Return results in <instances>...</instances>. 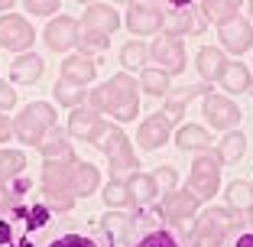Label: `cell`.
<instances>
[{"instance_id":"6da1fadb","label":"cell","mask_w":253,"mask_h":247,"mask_svg":"<svg viewBox=\"0 0 253 247\" xmlns=\"http://www.w3.org/2000/svg\"><path fill=\"white\" fill-rule=\"evenodd\" d=\"M49 228V205H13L0 215V247H39Z\"/></svg>"},{"instance_id":"7a4b0ae2","label":"cell","mask_w":253,"mask_h":247,"mask_svg":"<svg viewBox=\"0 0 253 247\" xmlns=\"http://www.w3.org/2000/svg\"><path fill=\"white\" fill-rule=\"evenodd\" d=\"M88 101H91V111H97V114L107 111L114 120H133L136 111H140V85L126 72H120L107 85L88 91Z\"/></svg>"},{"instance_id":"3957f363","label":"cell","mask_w":253,"mask_h":247,"mask_svg":"<svg viewBox=\"0 0 253 247\" xmlns=\"http://www.w3.org/2000/svg\"><path fill=\"white\" fill-rule=\"evenodd\" d=\"M75 156L68 159H45L42 163V186H45V205L55 211H68L75 205V195L68 192V182H72L75 172Z\"/></svg>"},{"instance_id":"277c9868","label":"cell","mask_w":253,"mask_h":247,"mask_svg":"<svg viewBox=\"0 0 253 247\" xmlns=\"http://www.w3.org/2000/svg\"><path fill=\"white\" fill-rule=\"evenodd\" d=\"M55 127V107L45 101H33L20 111V117L13 120V134L20 137L26 147H39L42 137Z\"/></svg>"},{"instance_id":"5b68a950","label":"cell","mask_w":253,"mask_h":247,"mask_svg":"<svg viewBox=\"0 0 253 247\" xmlns=\"http://www.w3.org/2000/svg\"><path fill=\"white\" fill-rule=\"evenodd\" d=\"M231 228H234L231 208H205V215L198 218V225L192 231V247H224Z\"/></svg>"},{"instance_id":"8992f818","label":"cell","mask_w":253,"mask_h":247,"mask_svg":"<svg viewBox=\"0 0 253 247\" xmlns=\"http://www.w3.org/2000/svg\"><path fill=\"white\" fill-rule=\"evenodd\" d=\"M97 150H104V156L111 159L114 179H124V172H136V169H140L133 150H130V140H126V134L120 127H111V130H107Z\"/></svg>"},{"instance_id":"52a82bcc","label":"cell","mask_w":253,"mask_h":247,"mask_svg":"<svg viewBox=\"0 0 253 247\" xmlns=\"http://www.w3.org/2000/svg\"><path fill=\"white\" fill-rule=\"evenodd\" d=\"M166 16V26H169V36H201L205 26H208V16L201 13V3H182V7H169V3H159Z\"/></svg>"},{"instance_id":"ba28073f","label":"cell","mask_w":253,"mask_h":247,"mask_svg":"<svg viewBox=\"0 0 253 247\" xmlns=\"http://www.w3.org/2000/svg\"><path fill=\"white\" fill-rule=\"evenodd\" d=\"M217 179H221V159L208 156V153L195 156L192 172H188V192L195 198H211L217 192Z\"/></svg>"},{"instance_id":"9c48e42d","label":"cell","mask_w":253,"mask_h":247,"mask_svg":"<svg viewBox=\"0 0 253 247\" xmlns=\"http://www.w3.org/2000/svg\"><path fill=\"white\" fill-rule=\"evenodd\" d=\"M68 130H72L78 140L101 143V140H104V134L111 130V124H107V120H101V114H97V111H88V107H75V111L68 114Z\"/></svg>"},{"instance_id":"30bf717a","label":"cell","mask_w":253,"mask_h":247,"mask_svg":"<svg viewBox=\"0 0 253 247\" xmlns=\"http://www.w3.org/2000/svg\"><path fill=\"white\" fill-rule=\"evenodd\" d=\"M126 26L136 36H149V33L166 30V16L159 3H130L126 7Z\"/></svg>"},{"instance_id":"8fae6325","label":"cell","mask_w":253,"mask_h":247,"mask_svg":"<svg viewBox=\"0 0 253 247\" xmlns=\"http://www.w3.org/2000/svg\"><path fill=\"white\" fill-rule=\"evenodd\" d=\"M33 39H36V33H33V26L23 20V16H16V13L0 16V46H3V49L26 52L33 46Z\"/></svg>"},{"instance_id":"7c38bea8","label":"cell","mask_w":253,"mask_h":247,"mask_svg":"<svg viewBox=\"0 0 253 247\" xmlns=\"http://www.w3.org/2000/svg\"><path fill=\"white\" fill-rule=\"evenodd\" d=\"M198 205H201V198H195L188 189H175V192H166L163 205H159V215L169 225H179V221H188L198 211Z\"/></svg>"},{"instance_id":"4fadbf2b","label":"cell","mask_w":253,"mask_h":247,"mask_svg":"<svg viewBox=\"0 0 253 247\" xmlns=\"http://www.w3.org/2000/svg\"><path fill=\"white\" fill-rule=\"evenodd\" d=\"M153 59L163 65L166 75H175V72H182L185 68V46H182L179 36H169V33H163V36L153 43Z\"/></svg>"},{"instance_id":"5bb4252c","label":"cell","mask_w":253,"mask_h":247,"mask_svg":"<svg viewBox=\"0 0 253 247\" xmlns=\"http://www.w3.org/2000/svg\"><path fill=\"white\" fill-rule=\"evenodd\" d=\"M205 117L217 130H234L240 124V107L224 95H205Z\"/></svg>"},{"instance_id":"9a60e30c","label":"cell","mask_w":253,"mask_h":247,"mask_svg":"<svg viewBox=\"0 0 253 247\" xmlns=\"http://www.w3.org/2000/svg\"><path fill=\"white\" fill-rule=\"evenodd\" d=\"M169 134H172V120L166 117L163 111L159 114H149L146 120L140 124V134H136V140H140V147L143 150H159L166 140H169Z\"/></svg>"},{"instance_id":"2e32d148","label":"cell","mask_w":253,"mask_h":247,"mask_svg":"<svg viewBox=\"0 0 253 247\" xmlns=\"http://www.w3.org/2000/svg\"><path fill=\"white\" fill-rule=\"evenodd\" d=\"M221 43H224V49H231L234 55L247 52V49H250V43H253V26H250V20L234 16V20L221 23Z\"/></svg>"},{"instance_id":"e0dca14e","label":"cell","mask_w":253,"mask_h":247,"mask_svg":"<svg viewBox=\"0 0 253 247\" xmlns=\"http://www.w3.org/2000/svg\"><path fill=\"white\" fill-rule=\"evenodd\" d=\"M78 43V23L72 16H55L49 26H45V46L55 49V52H65L68 46Z\"/></svg>"},{"instance_id":"ac0fdd59","label":"cell","mask_w":253,"mask_h":247,"mask_svg":"<svg viewBox=\"0 0 253 247\" xmlns=\"http://www.w3.org/2000/svg\"><path fill=\"white\" fill-rule=\"evenodd\" d=\"M224 68H227V55H224V49H214V46H205L198 52V75L201 82H221Z\"/></svg>"},{"instance_id":"d6986e66","label":"cell","mask_w":253,"mask_h":247,"mask_svg":"<svg viewBox=\"0 0 253 247\" xmlns=\"http://www.w3.org/2000/svg\"><path fill=\"white\" fill-rule=\"evenodd\" d=\"M84 26H91V30H97V33H104V36H111L114 30L120 26V16L114 13L107 3H88L84 7Z\"/></svg>"},{"instance_id":"ffe728a7","label":"cell","mask_w":253,"mask_h":247,"mask_svg":"<svg viewBox=\"0 0 253 247\" xmlns=\"http://www.w3.org/2000/svg\"><path fill=\"white\" fill-rule=\"evenodd\" d=\"M94 75H97V68H94V62H91V55H68L65 62H62V78H68V82H75V85H88V82H94Z\"/></svg>"},{"instance_id":"44dd1931","label":"cell","mask_w":253,"mask_h":247,"mask_svg":"<svg viewBox=\"0 0 253 247\" xmlns=\"http://www.w3.org/2000/svg\"><path fill=\"white\" fill-rule=\"evenodd\" d=\"M195 95H211V88L208 85H188V88H179V91H169L166 95V117L169 120H175V117H182L185 114V104L192 101Z\"/></svg>"},{"instance_id":"7402d4cb","label":"cell","mask_w":253,"mask_h":247,"mask_svg":"<svg viewBox=\"0 0 253 247\" xmlns=\"http://www.w3.org/2000/svg\"><path fill=\"white\" fill-rule=\"evenodd\" d=\"M97 182H101V172H97L91 163H78V166H75V172H72V182H68V192H72L75 198H82V195L94 192Z\"/></svg>"},{"instance_id":"603a6c76","label":"cell","mask_w":253,"mask_h":247,"mask_svg":"<svg viewBox=\"0 0 253 247\" xmlns=\"http://www.w3.org/2000/svg\"><path fill=\"white\" fill-rule=\"evenodd\" d=\"M133 228H136V218H133V215H126V211H111V215L101 218V231L111 234L114 244H124L126 234L133 231Z\"/></svg>"},{"instance_id":"cb8c5ba5","label":"cell","mask_w":253,"mask_h":247,"mask_svg":"<svg viewBox=\"0 0 253 247\" xmlns=\"http://www.w3.org/2000/svg\"><path fill=\"white\" fill-rule=\"evenodd\" d=\"M126 192H130V202L133 205H149L153 198H156L159 186L153 176H146V172H133L130 179H126Z\"/></svg>"},{"instance_id":"d4e9b609","label":"cell","mask_w":253,"mask_h":247,"mask_svg":"<svg viewBox=\"0 0 253 247\" xmlns=\"http://www.w3.org/2000/svg\"><path fill=\"white\" fill-rule=\"evenodd\" d=\"M250 85H253L250 68L244 62H227V68H224V75H221V88L231 91V95H244V91H250Z\"/></svg>"},{"instance_id":"484cf974","label":"cell","mask_w":253,"mask_h":247,"mask_svg":"<svg viewBox=\"0 0 253 247\" xmlns=\"http://www.w3.org/2000/svg\"><path fill=\"white\" fill-rule=\"evenodd\" d=\"M39 153H42L45 159H68L72 156V147H68V134L62 127H52L49 134L42 137V143H39Z\"/></svg>"},{"instance_id":"4316f807","label":"cell","mask_w":253,"mask_h":247,"mask_svg":"<svg viewBox=\"0 0 253 247\" xmlns=\"http://www.w3.org/2000/svg\"><path fill=\"white\" fill-rule=\"evenodd\" d=\"M39 75H42V59L36 52H23L13 59V78L16 82L33 85V82H39Z\"/></svg>"},{"instance_id":"83f0119b","label":"cell","mask_w":253,"mask_h":247,"mask_svg":"<svg viewBox=\"0 0 253 247\" xmlns=\"http://www.w3.org/2000/svg\"><path fill=\"white\" fill-rule=\"evenodd\" d=\"M26 189H30L26 176H16V179L0 182V215H3V211H10L13 205H20V198L26 195Z\"/></svg>"},{"instance_id":"f1b7e54d","label":"cell","mask_w":253,"mask_h":247,"mask_svg":"<svg viewBox=\"0 0 253 247\" xmlns=\"http://www.w3.org/2000/svg\"><path fill=\"white\" fill-rule=\"evenodd\" d=\"M208 143H211L208 130L198 127V124H185V127L179 130V137H175V147H179V150H205Z\"/></svg>"},{"instance_id":"f546056e","label":"cell","mask_w":253,"mask_h":247,"mask_svg":"<svg viewBox=\"0 0 253 247\" xmlns=\"http://www.w3.org/2000/svg\"><path fill=\"white\" fill-rule=\"evenodd\" d=\"M247 150V137L240 134V130H231V134L221 140V147H217V159H224V163H237L240 156H244Z\"/></svg>"},{"instance_id":"4dcf8cb0","label":"cell","mask_w":253,"mask_h":247,"mask_svg":"<svg viewBox=\"0 0 253 247\" xmlns=\"http://www.w3.org/2000/svg\"><path fill=\"white\" fill-rule=\"evenodd\" d=\"M78 49H82V55H88V52H104L107 49V36L104 33H97V30H91V26H84V23H78Z\"/></svg>"},{"instance_id":"1f68e13d","label":"cell","mask_w":253,"mask_h":247,"mask_svg":"<svg viewBox=\"0 0 253 247\" xmlns=\"http://www.w3.org/2000/svg\"><path fill=\"white\" fill-rule=\"evenodd\" d=\"M227 205H231V211H250L253 208V186L250 182H231L227 186Z\"/></svg>"},{"instance_id":"d6a6232c","label":"cell","mask_w":253,"mask_h":247,"mask_svg":"<svg viewBox=\"0 0 253 247\" xmlns=\"http://www.w3.org/2000/svg\"><path fill=\"white\" fill-rule=\"evenodd\" d=\"M55 98H59V104H65V107H78L88 98V91L82 88V85H75V82H68V78H59L55 82Z\"/></svg>"},{"instance_id":"836d02e7","label":"cell","mask_w":253,"mask_h":247,"mask_svg":"<svg viewBox=\"0 0 253 247\" xmlns=\"http://www.w3.org/2000/svg\"><path fill=\"white\" fill-rule=\"evenodd\" d=\"M23 169H26V156L20 150H0V182L16 179Z\"/></svg>"},{"instance_id":"e575fe53","label":"cell","mask_w":253,"mask_h":247,"mask_svg":"<svg viewBox=\"0 0 253 247\" xmlns=\"http://www.w3.org/2000/svg\"><path fill=\"white\" fill-rule=\"evenodd\" d=\"M237 10H240L237 0H205V3H201V13L211 16V20H221V23L234 20V16H237Z\"/></svg>"},{"instance_id":"d590c367","label":"cell","mask_w":253,"mask_h":247,"mask_svg":"<svg viewBox=\"0 0 253 247\" xmlns=\"http://www.w3.org/2000/svg\"><path fill=\"white\" fill-rule=\"evenodd\" d=\"M143 88L149 91V95H159V98H166L169 95V75H166L163 68H143Z\"/></svg>"},{"instance_id":"8d00e7d4","label":"cell","mask_w":253,"mask_h":247,"mask_svg":"<svg viewBox=\"0 0 253 247\" xmlns=\"http://www.w3.org/2000/svg\"><path fill=\"white\" fill-rule=\"evenodd\" d=\"M146 55H149V49L143 43H126L124 49H120V65L124 68H143Z\"/></svg>"},{"instance_id":"74e56055","label":"cell","mask_w":253,"mask_h":247,"mask_svg":"<svg viewBox=\"0 0 253 247\" xmlns=\"http://www.w3.org/2000/svg\"><path fill=\"white\" fill-rule=\"evenodd\" d=\"M104 202L111 205V208H117V205H126L130 202V192H126V179H114L104 186Z\"/></svg>"},{"instance_id":"f35d334b","label":"cell","mask_w":253,"mask_h":247,"mask_svg":"<svg viewBox=\"0 0 253 247\" xmlns=\"http://www.w3.org/2000/svg\"><path fill=\"white\" fill-rule=\"evenodd\" d=\"M133 247H182V244L169 231H146L140 238V244H133Z\"/></svg>"},{"instance_id":"ab89813d","label":"cell","mask_w":253,"mask_h":247,"mask_svg":"<svg viewBox=\"0 0 253 247\" xmlns=\"http://www.w3.org/2000/svg\"><path fill=\"white\" fill-rule=\"evenodd\" d=\"M49 247H101L94 238H88V234H62V238H55Z\"/></svg>"},{"instance_id":"60d3db41","label":"cell","mask_w":253,"mask_h":247,"mask_svg":"<svg viewBox=\"0 0 253 247\" xmlns=\"http://www.w3.org/2000/svg\"><path fill=\"white\" fill-rule=\"evenodd\" d=\"M153 179H156V186H163L166 192H175V169H172V166L156 169V176H153Z\"/></svg>"},{"instance_id":"b9f144b4","label":"cell","mask_w":253,"mask_h":247,"mask_svg":"<svg viewBox=\"0 0 253 247\" xmlns=\"http://www.w3.org/2000/svg\"><path fill=\"white\" fill-rule=\"evenodd\" d=\"M26 10H30V13H39V16H49V13L59 10V3H55V0H26Z\"/></svg>"},{"instance_id":"7bdbcfd3","label":"cell","mask_w":253,"mask_h":247,"mask_svg":"<svg viewBox=\"0 0 253 247\" xmlns=\"http://www.w3.org/2000/svg\"><path fill=\"white\" fill-rule=\"evenodd\" d=\"M13 104H16L13 88H10L7 82H0V111H7V107H13Z\"/></svg>"},{"instance_id":"ee69618b","label":"cell","mask_w":253,"mask_h":247,"mask_svg":"<svg viewBox=\"0 0 253 247\" xmlns=\"http://www.w3.org/2000/svg\"><path fill=\"white\" fill-rule=\"evenodd\" d=\"M231 247H253V231H244L231 241Z\"/></svg>"},{"instance_id":"f6af8a7d","label":"cell","mask_w":253,"mask_h":247,"mask_svg":"<svg viewBox=\"0 0 253 247\" xmlns=\"http://www.w3.org/2000/svg\"><path fill=\"white\" fill-rule=\"evenodd\" d=\"M10 134H13V127H10V120L3 117V111H0V143L10 140Z\"/></svg>"},{"instance_id":"bcb514c9","label":"cell","mask_w":253,"mask_h":247,"mask_svg":"<svg viewBox=\"0 0 253 247\" xmlns=\"http://www.w3.org/2000/svg\"><path fill=\"white\" fill-rule=\"evenodd\" d=\"M10 7V0H0V10H7Z\"/></svg>"},{"instance_id":"7dc6e473","label":"cell","mask_w":253,"mask_h":247,"mask_svg":"<svg viewBox=\"0 0 253 247\" xmlns=\"http://www.w3.org/2000/svg\"><path fill=\"white\" fill-rule=\"evenodd\" d=\"M250 225H253V208H250Z\"/></svg>"},{"instance_id":"c3c4849f","label":"cell","mask_w":253,"mask_h":247,"mask_svg":"<svg viewBox=\"0 0 253 247\" xmlns=\"http://www.w3.org/2000/svg\"><path fill=\"white\" fill-rule=\"evenodd\" d=\"M250 16H253V3H250Z\"/></svg>"}]
</instances>
